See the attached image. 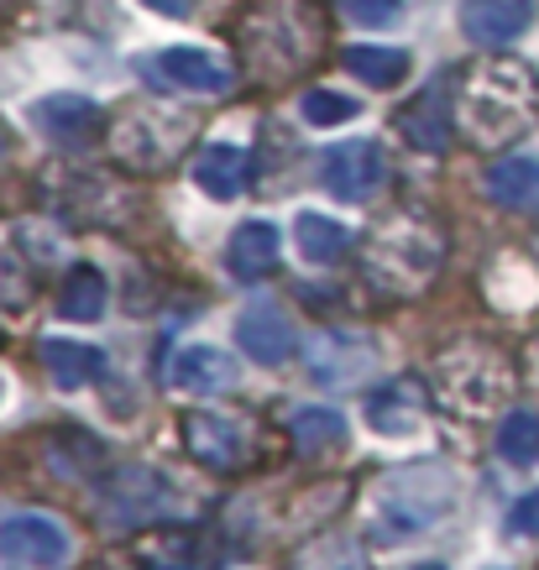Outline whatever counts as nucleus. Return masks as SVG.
I'll use <instances>...</instances> for the list:
<instances>
[{
  "label": "nucleus",
  "mask_w": 539,
  "mask_h": 570,
  "mask_svg": "<svg viewBox=\"0 0 539 570\" xmlns=\"http://www.w3.org/2000/svg\"><path fill=\"white\" fill-rule=\"evenodd\" d=\"M539 116V79L519 58H492L467 79L455 121L477 147H508L519 141Z\"/></svg>",
  "instance_id": "f257e3e1"
},
{
  "label": "nucleus",
  "mask_w": 539,
  "mask_h": 570,
  "mask_svg": "<svg viewBox=\"0 0 539 570\" xmlns=\"http://www.w3.org/2000/svg\"><path fill=\"white\" fill-rule=\"evenodd\" d=\"M445 236L430 220H388L362 246V277L388 298H419L440 277Z\"/></svg>",
  "instance_id": "f03ea898"
},
{
  "label": "nucleus",
  "mask_w": 539,
  "mask_h": 570,
  "mask_svg": "<svg viewBox=\"0 0 539 570\" xmlns=\"http://www.w3.org/2000/svg\"><path fill=\"white\" fill-rule=\"evenodd\" d=\"M455 508V482L445 466H403L393 476H378L372 487V534L383 544H403V539L435 529Z\"/></svg>",
  "instance_id": "7ed1b4c3"
},
{
  "label": "nucleus",
  "mask_w": 539,
  "mask_h": 570,
  "mask_svg": "<svg viewBox=\"0 0 539 570\" xmlns=\"http://www.w3.org/2000/svg\"><path fill=\"white\" fill-rule=\"evenodd\" d=\"M430 382H435V393L445 409L477 419V414H492V409L513 393V366H508V356L498 346H488V341H455V346H445L435 356Z\"/></svg>",
  "instance_id": "20e7f679"
},
{
  "label": "nucleus",
  "mask_w": 539,
  "mask_h": 570,
  "mask_svg": "<svg viewBox=\"0 0 539 570\" xmlns=\"http://www.w3.org/2000/svg\"><path fill=\"white\" fill-rule=\"evenodd\" d=\"M246 52L262 63H273V79H288V73L310 69L320 48H325V21L314 11L310 0H273V6H262L252 27L242 32Z\"/></svg>",
  "instance_id": "39448f33"
},
{
  "label": "nucleus",
  "mask_w": 539,
  "mask_h": 570,
  "mask_svg": "<svg viewBox=\"0 0 539 570\" xmlns=\"http://www.w3.org/2000/svg\"><path fill=\"white\" fill-rule=\"evenodd\" d=\"M178 434H184V450H189L194 461L205 471H220V476H236V471H246L257 461V430L242 414L194 409V414H184Z\"/></svg>",
  "instance_id": "423d86ee"
},
{
  "label": "nucleus",
  "mask_w": 539,
  "mask_h": 570,
  "mask_svg": "<svg viewBox=\"0 0 539 570\" xmlns=\"http://www.w3.org/2000/svg\"><path fill=\"white\" fill-rule=\"evenodd\" d=\"M194 137V121H157V110H121L110 121V157L131 174H163L174 168L178 141Z\"/></svg>",
  "instance_id": "0eeeda50"
},
{
  "label": "nucleus",
  "mask_w": 539,
  "mask_h": 570,
  "mask_svg": "<svg viewBox=\"0 0 539 570\" xmlns=\"http://www.w3.org/2000/svg\"><path fill=\"white\" fill-rule=\"evenodd\" d=\"M388 178V163H383V147L372 137H356V141H341L325 153L320 163V184L335 194V199H346V205H362L372 194L383 189Z\"/></svg>",
  "instance_id": "6e6552de"
},
{
  "label": "nucleus",
  "mask_w": 539,
  "mask_h": 570,
  "mask_svg": "<svg viewBox=\"0 0 539 570\" xmlns=\"http://www.w3.org/2000/svg\"><path fill=\"white\" fill-rule=\"evenodd\" d=\"M0 560L27 570H52L69 560V529L48 513H11L0 519Z\"/></svg>",
  "instance_id": "1a4fd4ad"
},
{
  "label": "nucleus",
  "mask_w": 539,
  "mask_h": 570,
  "mask_svg": "<svg viewBox=\"0 0 539 570\" xmlns=\"http://www.w3.org/2000/svg\"><path fill=\"white\" fill-rule=\"evenodd\" d=\"M141 73L163 89H178V95H226L231 89V69L205 48H163L153 58H141Z\"/></svg>",
  "instance_id": "9d476101"
},
{
  "label": "nucleus",
  "mask_w": 539,
  "mask_h": 570,
  "mask_svg": "<svg viewBox=\"0 0 539 570\" xmlns=\"http://www.w3.org/2000/svg\"><path fill=\"white\" fill-rule=\"evenodd\" d=\"M372 362H378V341L356 335V330H325L310 341V372L325 387H346L362 372H372Z\"/></svg>",
  "instance_id": "9b49d317"
},
{
  "label": "nucleus",
  "mask_w": 539,
  "mask_h": 570,
  "mask_svg": "<svg viewBox=\"0 0 539 570\" xmlns=\"http://www.w3.org/2000/svg\"><path fill=\"white\" fill-rule=\"evenodd\" d=\"M236 346H242L252 362L278 366L298 351V330L278 304H252V309H242V320H236Z\"/></svg>",
  "instance_id": "f8f14e48"
},
{
  "label": "nucleus",
  "mask_w": 539,
  "mask_h": 570,
  "mask_svg": "<svg viewBox=\"0 0 539 570\" xmlns=\"http://www.w3.org/2000/svg\"><path fill=\"white\" fill-rule=\"evenodd\" d=\"M535 21V0H467L461 6V32L477 48H508L519 42Z\"/></svg>",
  "instance_id": "ddd939ff"
},
{
  "label": "nucleus",
  "mask_w": 539,
  "mask_h": 570,
  "mask_svg": "<svg viewBox=\"0 0 539 570\" xmlns=\"http://www.w3.org/2000/svg\"><path fill=\"white\" fill-rule=\"evenodd\" d=\"M168 382L178 393H194V397L231 393L242 382V366L231 362L220 346H178V356L168 362Z\"/></svg>",
  "instance_id": "4468645a"
},
{
  "label": "nucleus",
  "mask_w": 539,
  "mask_h": 570,
  "mask_svg": "<svg viewBox=\"0 0 539 570\" xmlns=\"http://www.w3.org/2000/svg\"><path fill=\"white\" fill-rule=\"evenodd\" d=\"M74 189H63V215L74 225H121L137 199L121 189V184H110V178H89V174H74L69 178Z\"/></svg>",
  "instance_id": "2eb2a0df"
},
{
  "label": "nucleus",
  "mask_w": 539,
  "mask_h": 570,
  "mask_svg": "<svg viewBox=\"0 0 539 570\" xmlns=\"http://www.w3.org/2000/svg\"><path fill=\"white\" fill-rule=\"evenodd\" d=\"M194 184L209 194V199H242L252 189V153L236 147V141H209L194 157Z\"/></svg>",
  "instance_id": "dca6fc26"
},
{
  "label": "nucleus",
  "mask_w": 539,
  "mask_h": 570,
  "mask_svg": "<svg viewBox=\"0 0 539 570\" xmlns=\"http://www.w3.org/2000/svg\"><path fill=\"white\" fill-rule=\"evenodd\" d=\"M482 189L498 209H513V215H535L539 209V157L529 153H508L498 157L482 178Z\"/></svg>",
  "instance_id": "f3484780"
},
{
  "label": "nucleus",
  "mask_w": 539,
  "mask_h": 570,
  "mask_svg": "<svg viewBox=\"0 0 539 570\" xmlns=\"http://www.w3.org/2000/svg\"><path fill=\"white\" fill-rule=\"evenodd\" d=\"M32 121L42 126L52 141L79 147L85 137H95V126H100V105L85 100V95H42V100L32 105Z\"/></svg>",
  "instance_id": "a211bd4d"
},
{
  "label": "nucleus",
  "mask_w": 539,
  "mask_h": 570,
  "mask_svg": "<svg viewBox=\"0 0 539 570\" xmlns=\"http://www.w3.org/2000/svg\"><path fill=\"white\" fill-rule=\"evenodd\" d=\"M399 131L419 153H445L451 147V105H445V85H430L409 110L399 116Z\"/></svg>",
  "instance_id": "6ab92c4d"
},
{
  "label": "nucleus",
  "mask_w": 539,
  "mask_h": 570,
  "mask_svg": "<svg viewBox=\"0 0 539 570\" xmlns=\"http://www.w3.org/2000/svg\"><path fill=\"white\" fill-rule=\"evenodd\" d=\"M278 246H283V236H278V225L273 220L236 225V236H231V246H226L231 277H236V283H257V277L278 262Z\"/></svg>",
  "instance_id": "aec40b11"
},
{
  "label": "nucleus",
  "mask_w": 539,
  "mask_h": 570,
  "mask_svg": "<svg viewBox=\"0 0 539 570\" xmlns=\"http://www.w3.org/2000/svg\"><path fill=\"white\" fill-rule=\"evenodd\" d=\"M105 304H110V283L100 267H89V262L69 267L63 288H58V314L74 325H95V320H105Z\"/></svg>",
  "instance_id": "412c9836"
},
{
  "label": "nucleus",
  "mask_w": 539,
  "mask_h": 570,
  "mask_svg": "<svg viewBox=\"0 0 539 570\" xmlns=\"http://www.w3.org/2000/svg\"><path fill=\"white\" fill-rule=\"evenodd\" d=\"M42 366H48V377L63 387V393H74V387H85V382H95L105 372V351L95 346H79V341H42Z\"/></svg>",
  "instance_id": "4be33fe9"
},
{
  "label": "nucleus",
  "mask_w": 539,
  "mask_h": 570,
  "mask_svg": "<svg viewBox=\"0 0 539 570\" xmlns=\"http://www.w3.org/2000/svg\"><path fill=\"white\" fill-rule=\"evenodd\" d=\"M488 298L498 304V309H508V314H519V309H535L539 304V273L529 267V262H519V257H498L492 262V273H488Z\"/></svg>",
  "instance_id": "5701e85b"
},
{
  "label": "nucleus",
  "mask_w": 539,
  "mask_h": 570,
  "mask_svg": "<svg viewBox=\"0 0 539 570\" xmlns=\"http://www.w3.org/2000/svg\"><path fill=\"white\" fill-rule=\"evenodd\" d=\"M288 434H294L298 455H325V450H341L351 440V424L341 409H298L288 419Z\"/></svg>",
  "instance_id": "b1692460"
},
{
  "label": "nucleus",
  "mask_w": 539,
  "mask_h": 570,
  "mask_svg": "<svg viewBox=\"0 0 539 570\" xmlns=\"http://www.w3.org/2000/svg\"><path fill=\"white\" fill-rule=\"evenodd\" d=\"M294 246H298V257L304 262H341L346 257V246H351V230L341 220H331V215H314V209H304L294 220Z\"/></svg>",
  "instance_id": "393cba45"
},
{
  "label": "nucleus",
  "mask_w": 539,
  "mask_h": 570,
  "mask_svg": "<svg viewBox=\"0 0 539 570\" xmlns=\"http://www.w3.org/2000/svg\"><path fill=\"white\" fill-rule=\"evenodd\" d=\"M346 69L372 89H399L409 79V69H414V58L403 48H366V42H356V48H346Z\"/></svg>",
  "instance_id": "a878e982"
},
{
  "label": "nucleus",
  "mask_w": 539,
  "mask_h": 570,
  "mask_svg": "<svg viewBox=\"0 0 539 570\" xmlns=\"http://www.w3.org/2000/svg\"><path fill=\"white\" fill-rule=\"evenodd\" d=\"M294 570H366V554L351 534H320L294 554Z\"/></svg>",
  "instance_id": "bb28decb"
},
{
  "label": "nucleus",
  "mask_w": 539,
  "mask_h": 570,
  "mask_svg": "<svg viewBox=\"0 0 539 570\" xmlns=\"http://www.w3.org/2000/svg\"><path fill=\"white\" fill-rule=\"evenodd\" d=\"M498 455L508 466H535L539 461V414L535 409H513L498 424Z\"/></svg>",
  "instance_id": "cd10ccee"
},
{
  "label": "nucleus",
  "mask_w": 539,
  "mask_h": 570,
  "mask_svg": "<svg viewBox=\"0 0 539 570\" xmlns=\"http://www.w3.org/2000/svg\"><path fill=\"white\" fill-rule=\"evenodd\" d=\"M298 110H304L310 126H346V121H356L362 105L351 100V95H341V89H304Z\"/></svg>",
  "instance_id": "c85d7f7f"
},
{
  "label": "nucleus",
  "mask_w": 539,
  "mask_h": 570,
  "mask_svg": "<svg viewBox=\"0 0 539 570\" xmlns=\"http://www.w3.org/2000/svg\"><path fill=\"white\" fill-rule=\"evenodd\" d=\"M419 424V397H403V387H393V403H383V393L372 397V430L403 434Z\"/></svg>",
  "instance_id": "c756f323"
},
{
  "label": "nucleus",
  "mask_w": 539,
  "mask_h": 570,
  "mask_svg": "<svg viewBox=\"0 0 539 570\" xmlns=\"http://www.w3.org/2000/svg\"><path fill=\"white\" fill-rule=\"evenodd\" d=\"M32 294H37V277L11 257V246H0V304L21 309V304H32Z\"/></svg>",
  "instance_id": "7c9ffc66"
},
{
  "label": "nucleus",
  "mask_w": 539,
  "mask_h": 570,
  "mask_svg": "<svg viewBox=\"0 0 539 570\" xmlns=\"http://www.w3.org/2000/svg\"><path fill=\"white\" fill-rule=\"evenodd\" d=\"M341 6H346V17L356 27H388L399 17V0H341Z\"/></svg>",
  "instance_id": "2f4dec72"
},
{
  "label": "nucleus",
  "mask_w": 539,
  "mask_h": 570,
  "mask_svg": "<svg viewBox=\"0 0 539 570\" xmlns=\"http://www.w3.org/2000/svg\"><path fill=\"white\" fill-rule=\"evenodd\" d=\"M508 523H513V534L539 539V492H529L523 502H513V513H508Z\"/></svg>",
  "instance_id": "473e14b6"
},
{
  "label": "nucleus",
  "mask_w": 539,
  "mask_h": 570,
  "mask_svg": "<svg viewBox=\"0 0 539 570\" xmlns=\"http://www.w3.org/2000/svg\"><path fill=\"white\" fill-rule=\"evenodd\" d=\"M141 6H147V11H157V17H189L194 6H199V0H141Z\"/></svg>",
  "instance_id": "72a5a7b5"
},
{
  "label": "nucleus",
  "mask_w": 539,
  "mask_h": 570,
  "mask_svg": "<svg viewBox=\"0 0 539 570\" xmlns=\"http://www.w3.org/2000/svg\"><path fill=\"white\" fill-rule=\"evenodd\" d=\"M79 570H141L137 560H126V554H100V560H89V566Z\"/></svg>",
  "instance_id": "f704fd0d"
},
{
  "label": "nucleus",
  "mask_w": 539,
  "mask_h": 570,
  "mask_svg": "<svg viewBox=\"0 0 539 570\" xmlns=\"http://www.w3.org/2000/svg\"><path fill=\"white\" fill-rule=\"evenodd\" d=\"M529 377L539 382V341H535V346H529Z\"/></svg>",
  "instance_id": "c9c22d12"
},
{
  "label": "nucleus",
  "mask_w": 539,
  "mask_h": 570,
  "mask_svg": "<svg viewBox=\"0 0 539 570\" xmlns=\"http://www.w3.org/2000/svg\"><path fill=\"white\" fill-rule=\"evenodd\" d=\"M414 570H445V566H440V560H424V566H414Z\"/></svg>",
  "instance_id": "e433bc0d"
},
{
  "label": "nucleus",
  "mask_w": 539,
  "mask_h": 570,
  "mask_svg": "<svg viewBox=\"0 0 539 570\" xmlns=\"http://www.w3.org/2000/svg\"><path fill=\"white\" fill-rule=\"evenodd\" d=\"M6 147H11V141H6V131H0V157H6Z\"/></svg>",
  "instance_id": "4c0bfd02"
},
{
  "label": "nucleus",
  "mask_w": 539,
  "mask_h": 570,
  "mask_svg": "<svg viewBox=\"0 0 539 570\" xmlns=\"http://www.w3.org/2000/svg\"><path fill=\"white\" fill-rule=\"evenodd\" d=\"M6 11H11V0H0V17H6Z\"/></svg>",
  "instance_id": "58836bf2"
},
{
  "label": "nucleus",
  "mask_w": 539,
  "mask_h": 570,
  "mask_svg": "<svg viewBox=\"0 0 539 570\" xmlns=\"http://www.w3.org/2000/svg\"><path fill=\"white\" fill-rule=\"evenodd\" d=\"M0 397H6V382H0Z\"/></svg>",
  "instance_id": "ea45409f"
},
{
  "label": "nucleus",
  "mask_w": 539,
  "mask_h": 570,
  "mask_svg": "<svg viewBox=\"0 0 539 570\" xmlns=\"http://www.w3.org/2000/svg\"><path fill=\"white\" fill-rule=\"evenodd\" d=\"M157 570H174V566H157Z\"/></svg>",
  "instance_id": "a19ab883"
}]
</instances>
